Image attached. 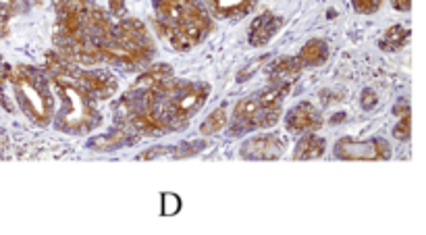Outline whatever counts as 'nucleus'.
Returning <instances> with one entry per match:
<instances>
[{
  "label": "nucleus",
  "instance_id": "nucleus-1",
  "mask_svg": "<svg viewBox=\"0 0 426 235\" xmlns=\"http://www.w3.org/2000/svg\"><path fill=\"white\" fill-rule=\"evenodd\" d=\"M210 85L202 81L173 78L152 85H133L116 104V123L129 125L140 138H156L188 127L195 113L204 107Z\"/></svg>",
  "mask_w": 426,
  "mask_h": 235
},
{
  "label": "nucleus",
  "instance_id": "nucleus-2",
  "mask_svg": "<svg viewBox=\"0 0 426 235\" xmlns=\"http://www.w3.org/2000/svg\"><path fill=\"white\" fill-rule=\"evenodd\" d=\"M44 71L56 92L61 107L54 111V129L69 135H85L100 127L98 102L109 100L118 90L116 78L107 69H83L67 63L54 50L44 56Z\"/></svg>",
  "mask_w": 426,
  "mask_h": 235
},
{
  "label": "nucleus",
  "instance_id": "nucleus-3",
  "mask_svg": "<svg viewBox=\"0 0 426 235\" xmlns=\"http://www.w3.org/2000/svg\"><path fill=\"white\" fill-rule=\"evenodd\" d=\"M116 19L94 0L73 8L56 11L54 52L67 63L79 67H96L104 63V52L113 38Z\"/></svg>",
  "mask_w": 426,
  "mask_h": 235
},
{
  "label": "nucleus",
  "instance_id": "nucleus-4",
  "mask_svg": "<svg viewBox=\"0 0 426 235\" xmlns=\"http://www.w3.org/2000/svg\"><path fill=\"white\" fill-rule=\"evenodd\" d=\"M152 6L158 34L179 52L204 42L214 28L202 0H152Z\"/></svg>",
  "mask_w": 426,
  "mask_h": 235
},
{
  "label": "nucleus",
  "instance_id": "nucleus-5",
  "mask_svg": "<svg viewBox=\"0 0 426 235\" xmlns=\"http://www.w3.org/2000/svg\"><path fill=\"white\" fill-rule=\"evenodd\" d=\"M8 83L13 85L15 100L23 115L34 125L46 127L56 111L52 85L46 71L34 65H15L11 67Z\"/></svg>",
  "mask_w": 426,
  "mask_h": 235
},
{
  "label": "nucleus",
  "instance_id": "nucleus-6",
  "mask_svg": "<svg viewBox=\"0 0 426 235\" xmlns=\"http://www.w3.org/2000/svg\"><path fill=\"white\" fill-rule=\"evenodd\" d=\"M291 88H293V81H276L269 88H264L262 92H256L239 100L233 111L231 125L227 133L235 138V135L269 129L272 125H276V121L281 119L283 100L291 92Z\"/></svg>",
  "mask_w": 426,
  "mask_h": 235
},
{
  "label": "nucleus",
  "instance_id": "nucleus-7",
  "mask_svg": "<svg viewBox=\"0 0 426 235\" xmlns=\"http://www.w3.org/2000/svg\"><path fill=\"white\" fill-rule=\"evenodd\" d=\"M154 50V42L146 25L133 17H123L116 19L113 38L104 52V63L125 71H140L152 61Z\"/></svg>",
  "mask_w": 426,
  "mask_h": 235
},
{
  "label": "nucleus",
  "instance_id": "nucleus-8",
  "mask_svg": "<svg viewBox=\"0 0 426 235\" xmlns=\"http://www.w3.org/2000/svg\"><path fill=\"white\" fill-rule=\"evenodd\" d=\"M287 150V135L283 133H262L243 142L239 155L248 160H274Z\"/></svg>",
  "mask_w": 426,
  "mask_h": 235
},
{
  "label": "nucleus",
  "instance_id": "nucleus-9",
  "mask_svg": "<svg viewBox=\"0 0 426 235\" xmlns=\"http://www.w3.org/2000/svg\"><path fill=\"white\" fill-rule=\"evenodd\" d=\"M335 157L346 158V160H385L391 157V148L385 140H368V142H353L351 138H343L335 146Z\"/></svg>",
  "mask_w": 426,
  "mask_h": 235
},
{
  "label": "nucleus",
  "instance_id": "nucleus-10",
  "mask_svg": "<svg viewBox=\"0 0 426 235\" xmlns=\"http://www.w3.org/2000/svg\"><path fill=\"white\" fill-rule=\"evenodd\" d=\"M322 125H324V119L320 115V111H318L312 102H308V100L296 104V107L287 113V117H285V127H287V131H289V133H296V135L316 133Z\"/></svg>",
  "mask_w": 426,
  "mask_h": 235
},
{
  "label": "nucleus",
  "instance_id": "nucleus-11",
  "mask_svg": "<svg viewBox=\"0 0 426 235\" xmlns=\"http://www.w3.org/2000/svg\"><path fill=\"white\" fill-rule=\"evenodd\" d=\"M140 140V135L125 123H116V127L109 133H102L98 138H92L87 142V148H94L98 152H115L125 146H133Z\"/></svg>",
  "mask_w": 426,
  "mask_h": 235
},
{
  "label": "nucleus",
  "instance_id": "nucleus-12",
  "mask_svg": "<svg viewBox=\"0 0 426 235\" xmlns=\"http://www.w3.org/2000/svg\"><path fill=\"white\" fill-rule=\"evenodd\" d=\"M281 25H283V19H281V17L272 15L271 11H264V13H262L260 17H256V19L252 21V25H250V34H248L250 44L256 46V48L269 44L272 40V36L281 30Z\"/></svg>",
  "mask_w": 426,
  "mask_h": 235
},
{
  "label": "nucleus",
  "instance_id": "nucleus-13",
  "mask_svg": "<svg viewBox=\"0 0 426 235\" xmlns=\"http://www.w3.org/2000/svg\"><path fill=\"white\" fill-rule=\"evenodd\" d=\"M210 13L219 19H239L245 17L258 0H204Z\"/></svg>",
  "mask_w": 426,
  "mask_h": 235
},
{
  "label": "nucleus",
  "instance_id": "nucleus-14",
  "mask_svg": "<svg viewBox=\"0 0 426 235\" xmlns=\"http://www.w3.org/2000/svg\"><path fill=\"white\" fill-rule=\"evenodd\" d=\"M300 71H302V65L293 56H281L274 63H271L269 69H267L271 83H276V81H293V79L300 76Z\"/></svg>",
  "mask_w": 426,
  "mask_h": 235
},
{
  "label": "nucleus",
  "instance_id": "nucleus-15",
  "mask_svg": "<svg viewBox=\"0 0 426 235\" xmlns=\"http://www.w3.org/2000/svg\"><path fill=\"white\" fill-rule=\"evenodd\" d=\"M296 59L302 65V69H306V67H320L329 59V44L322 42V40H310Z\"/></svg>",
  "mask_w": 426,
  "mask_h": 235
},
{
  "label": "nucleus",
  "instance_id": "nucleus-16",
  "mask_svg": "<svg viewBox=\"0 0 426 235\" xmlns=\"http://www.w3.org/2000/svg\"><path fill=\"white\" fill-rule=\"evenodd\" d=\"M202 148H206L204 142H194V144H179V146H164V148H150L148 152H142L138 155V160H150V158L156 157H173V158H181V157H192V155H197Z\"/></svg>",
  "mask_w": 426,
  "mask_h": 235
},
{
  "label": "nucleus",
  "instance_id": "nucleus-17",
  "mask_svg": "<svg viewBox=\"0 0 426 235\" xmlns=\"http://www.w3.org/2000/svg\"><path fill=\"white\" fill-rule=\"evenodd\" d=\"M327 150V142L324 138L316 135V133H304V138L298 142L293 158L296 160H312V158H320Z\"/></svg>",
  "mask_w": 426,
  "mask_h": 235
},
{
  "label": "nucleus",
  "instance_id": "nucleus-18",
  "mask_svg": "<svg viewBox=\"0 0 426 235\" xmlns=\"http://www.w3.org/2000/svg\"><path fill=\"white\" fill-rule=\"evenodd\" d=\"M410 40V30L401 28V25H393L385 32V36L381 38L379 46L381 50H387V52H395V50H401Z\"/></svg>",
  "mask_w": 426,
  "mask_h": 235
},
{
  "label": "nucleus",
  "instance_id": "nucleus-19",
  "mask_svg": "<svg viewBox=\"0 0 426 235\" xmlns=\"http://www.w3.org/2000/svg\"><path fill=\"white\" fill-rule=\"evenodd\" d=\"M166 78H173V69H171V65L160 63V65L148 67V69L138 78L135 85H138V88H144V85H152V83H156V81H162V79Z\"/></svg>",
  "mask_w": 426,
  "mask_h": 235
},
{
  "label": "nucleus",
  "instance_id": "nucleus-20",
  "mask_svg": "<svg viewBox=\"0 0 426 235\" xmlns=\"http://www.w3.org/2000/svg\"><path fill=\"white\" fill-rule=\"evenodd\" d=\"M227 127V107H219L210 117L206 119L200 127V131L204 135H212V133H219Z\"/></svg>",
  "mask_w": 426,
  "mask_h": 235
},
{
  "label": "nucleus",
  "instance_id": "nucleus-21",
  "mask_svg": "<svg viewBox=\"0 0 426 235\" xmlns=\"http://www.w3.org/2000/svg\"><path fill=\"white\" fill-rule=\"evenodd\" d=\"M17 13V0H0V38L8 34V21Z\"/></svg>",
  "mask_w": 426,
  "mask_h": 235
},
{
  "label": "nucleus",
  "instance_id": "nucleus-22",
  "mask_svg": "<svg viewBox=\"0 0 426 235\" xmlns=\"http://www.w3.org/2000/svg\"><path fill=\"white\" fill-rule=\"evenodd\" d=\"M393 135L401 142H406L410 138V111L399 115V123L393 127Z\"/></svg>",
  "mask_w": 426,
  "mask_h": 235
},
{
  "label": "nucleus",
  "instance_id": "nucleus-23",
  "mask_svg": "<svg viewBox=\"0 0 426 235\" xmlns=\"http://www.w3.org/2000/svg\"><path fill=\"white\" fill-rule=\"evenodd\" d=\"M351 4H353L355 13H360V15H372L375 11L381 8L383 0H351Z\"/></svg>",
  "mask_w": 426,
  "mask_h": 235
},
{
  "label": "nucleus",
  "instance_id": "nucleus-24",
  "mask_svg": "<svg viewBox=\"0 0 426 235\" xmlns=\"http://www.w3.org/2000/svg\"><path fill=\"white\" fill-rule=\"evenodd\" d=\"M181 202L175 194H164V200H162V215H175L179 210Z\"/></svg>",
  "mask_w": 426,
  "mask_h": 235
},
{
  "label": "nucleus",
  "instance_id": "nucleus-25",
  "mask_svg": "<svg viewBox=\"0 0 426 235\" xmlns=\"http://www.w3.org/2000/svg\"><path fill=\"white\" fill-rule=\"evenodd\" d=\"M109 13H111L115 19H123V17H127L125 0H109Z\"/></svg>",
  "mask_w": 426,
  "mask_h": 235
},
{
  "label": "nucleus",
  "instance_id": "nucleus-26",
  "mask_svg": "<svg viewBox=\"0 0 426 235\" xmlns=\"http://www.w3.org/2000/svg\"><path fill=\"white\" fill-rule=\"evenodd\" d=\"M377 104V100H375V94L370 92V90H366L364 94H362V107L366 109V111H370L372 107Z\"/></svg>",
  "mask_w": 426,
  "mask_h": 235
},
{
  "label": "nucleus",
  "instance_id": "nucleus-27",
  "mask_svg": "<svg viewBox=\"0 0 426 235\" xmlns=\"http://www.w3.org/2000/svg\"><path fill=\"white\" fill-rule=\"evenodd\" d=\"M391 4H393V8H397V11H410L412 0H391Z\"/></svg>",
  "mask_w": 426,
  "mask_h": 235
}]
</instances>
